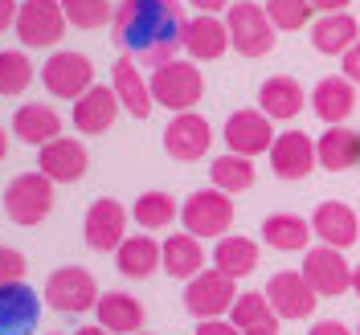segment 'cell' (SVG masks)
I'll return each mask as SVG.
<instances>
[{
  "instance_id": "cell-25",
  "label": "cell",
  "mask_w": 360,
  "mask_h": 335,
  "mask_svg": "<svg viewBox=\"0 0 360 335\" xmlns=\"http://www.w3.org/2000/svg\"><path fill=\"white\" fill-rule=\"evenodd\" d=\"M94 311H98V323H103L111 335H135V331H143V303H139V298H131L127 291L98 294Z\"/></svg>"
},
{
  "instance_id": "cell-5",
  "label": "cell",
  "mask_w": 360,
  "mask_h": 335,
  "mask_svg": "<svg viewBox=\"0 0 360 335\" xmlns=\"http://www.w3.org/2000/svg\"><path fill=\"white\" fill-rule=\"evenodd\" d=\"M233 303H238V278H229L217 266L201 270L184 287V307H188V315H197V319H221V315L233 311Z\"/></svg>"
},
{
  "instance_id": "cell-17",
  "label": "cell",
  "mask_w": 360,
  "mask_h": 335,
  "mask_svg": "<svg viewBox=\"0 0 360 335\" xmlns=\"http://www.w3.org/2000/svg\"><path fill=\"white\" fill-rule=\"evenodd\" d=\"M213 143V127L209 119H201L197 111H180L168 127H164V152L172 159H201Z\"/></svg>"
},
{
  "instance_id": "cell-46",
  "label": "cell",
  "mask_w": 360,
  "mask_h": 335,
  "mask_svg": "<svg viewBox=\"0 0 360 335\" xmlns=\"http://www.w3.org/2000/svg\"><path fill=\"white\" fill-rule=\"evenodd\" d=\"M352 294L360 298V266H352Z\"/></svg>"
},
{
  "instance_id": "cell-7",
  "label": "cell",
  "mask_w": 360,
  "mask_h": 335,
  "mask_svg": "<svg viewBox=\"0 0 360 335\" xmlns=\"http://www.w3.org/2000/svg\"><path fill=\"white\" fill-rule=\"evenodd\" d=\"M66 8L62 0H21V13H17V37L29 49H45V45H58L66 37Z\"/></svg>"
},
{
  "instance_id": "cell-16",
  "label": "cell",
  "mask_w": 360,
  "mask_h": 335,
  "mask_svg": "<svg viewBox=\"0 0 360 335\" xmlns=\"http://www.w3.org/2000/svg\"><path fill=\"white\" fill-rule=\"evenodd\" d=\"M86 164H90L86 147L78 139H70V135H58L45 147H37V168L53 184H78V180L86 176Z\"/></svg>"
},
{
  "instance_id": "cell-8",
  "label": "cell",
  "mask_w": 360,
  "mask_h": 335,
  "mask_svg": "<svg viewBox=\"0 0 360 335\" xmlns=\"http://www.w3.org/2000/svg\"><path fill=\"white\" fill-rule=\"evenodd\" d=\"M45 303L62 315L90 311V307L98 303V282H94V274L82 270V266H62V270H53L49 282H45Z\"/></svg>"
},
{
  "instance_id": "cell-22",
  "label": "cell",
  "mask_w": 360,
  "mask_h": 335,
  "mask_svg": "<svg viewBox=\"0 0 360 335\" xmlns=\"http://www.w3.org/2000/svg\"><path fill=\"white\" fill-rule=\"evenodd\" d=\"M119 114V98L111 86H90L78 103H74V127L82 135H107Z\"/></svg>"
},
{
  "instance_id": "cell-42",
  "label": "cell",
  "mask_w": 360,
  "mask_h": 335,
  "mask_svg": "<svg viewBox=\"0 0 360 335\" xmlns=\"http://www.w3.org/2000/svg\"><path fill=\"white\" fill-rule=\"evenodd\" d=\"M311 335H352V331H348L340 319H323V323H315L311 327Z\"/></svg>"
},
{
  "instance_id": "cell-51",
  "label": "cell",
  "mask_w": 360,
  "mask_h": 335,
  "mask_svg": "<svg viewBox=\"0 0 360 335\" xmlns=\"http://www.w3.org/2000/svg\"><path fill=\"white\" fill-rule=\"evenodd\" d=\"M356 335H360V327H356Z\"/></svg>"
},
{
  "instance_id": "cell-32",
  "label": "cell",
  "mask_w": 360,
  "mask_h": 335,
  "mask_svg": "<svg viewBox=\"0 0 360 335\" xmlns=\"http://www.w3.org/2000/svg\"><path fill=\"white\" fill-rule=\"evenodd\" d=\"M229 323L238 331H278V311L270 307L266 291H246L238 294V303L229 311Z\"/></svg>"
},
{
  "instance_id": "cell-29",
  "label": "cell",
  "mask_w": 360,
  "mask_h": 335,
  "mask_svg": "<svg viewBox=\"0 0 360 335\" xmlns=\"http://www.w3.org/2000/svg\"><path fill=\"white\" fill-rule=\"evenodd\" d=\"M164 274L168 278H197L205 270V249H201V237H193V233H172L168 242H164Z\"/></svg>"
},
{
  "instance_id": "cell-3",
  "label": "cell",
  "mask_w": 360,
  "mask_h": 335,
  "mask_svg": "<svg viewBox=\"0 0 360 335\" xmlns=\"http://www.w3.org/2000/svg\"><path fill=\"white\" fill-rule=\"evenodd\" d=\"M225 29H229V45L242 58H266L274 49V21H270L266 4H229L225 8Z\"/></svg>"
},
{
  "instance_id": "cell-37",
  "label": "cell",
  "mask_w": 360,
  "mask_h": 335,
  "mask_svg": "<svg viewBox=\"0 0 360 335\" xmlns=\"http://www.w3.org/2000/svg\"><path fill=\"white\" fill-rule=\"evenodd\" d=\"M266 13H270V21H274V29L295 33V29H307L315 4L311 0H266Z\"/></svg>"
},
{
  "instance_id": "cell-1",
  "label": "cell",
  "mask_w": 360,
  "mask_h": 335,
  "mask_svg": "<svg viewBox=\"0 0 360 335\" xmlns=\"http://www.w3.org/2000/svg\"><path fill=\"white\" fill-rule=\"evenodd\" d=\"M184 25L188 17L176 0H119L111 29L127 58L164 66L184 49Z\"/></svg>"
},
{
  "instance_id": "cell-28",
  "label": "cell",
  "mask_w": 360,
  "mask_h": 335,
  "mask_svg": "<svg viewBox=\"0 0 360 335\" xmlns=\"http://www.w3.org/2000/svg\"><path fill=\"white\" fill-rule=\"evenodd\" d=\"M115 262H119V274H127V278H152L156 270H164V249L148 233H131L115 249Z\"/></svg>"
},
{
  "instance_id": "cell-44",
  "label": "cell",
  "mask_w": 360,
  "mask_h": 335,
  "mask_svg": "<svg viewBox=\"0 0 360 335\" xmlns=\"http://www.w3.org/2000/svg\"><path fill=\"white\" fill-rule=\"evenodd\" d=\"M311 4L319 8V13H344V8H348L352 0H311Z\"/></svg>"
},
{
  "instance_id": "cell-21",
  "label": "cell",
  "mask_w": 360,
  "mask_h": 335,
  "mask_svg": "<svg viewBox=\"0 0 360 335\" xmlns=\"http://www.w3.org/2000/svg\"><path fill=\"white\" fill-rule=\"evenodd\" d=\"M356 41H360V25L348 8L344 13H323L319 21H311V45L328 58H344Z\"/></svg>"
},
{
  "instance_id": "cell-15",
  "label": "cell",
  "mask_w": 360,
  "mask_h": 335,
  "mask_svg": "<svg viewBox=\"0 0 360 335\" xmlns=\"http://www.w3.org/2000/svg\"><path fill=\"white\" fill-rule=\"evenodd\" d=\"M315 164H319V152L307 131H283L270 147V168L278 180H307Z\"/></svg>"
},
{
  "instance_id": "cell-10",
  "label": "cell",
  "mask_w": 360,
  "mask_h": 335,
  "mask_svg": "<svg viewBox=\"0 0 360 335\" xmlns=\"http://www.w3.org/2000/svg\"><path fill=\"white\" fill-rule=\"evenodd\" d=\"M303 278L315 287V294L336 298V294L352 291V262L336 246H315L303 258Z\"/></svg>"
},
{
  "instance_id": "cell-14",
  "label": "cell",
  "mask_w": 360,
  "mask_h": 335,
  "mask_svg": "<svg viewBox=\"0 0 360 335\" xmlns=\"http://www.w3.org/2000/svg\"><path fill=\"white\" fill-rule=\"evenodd\" d=\"M82 233H86V246L98 249V254H111L127 242V209L111 197L94 201L86 209V221H82Z\"/></svg>"
},
{
  "instance_id": "cell-11",
  "label": "cell",
  "mask_w": 360,
  "mask_h": 335,
  "mask_svg": "<svg viewBox=\"0 0 360 335\" xmlns=\"http://www.w3.org/2000/svg\"><path fill=\"white\" fill-rule=\"evenodd\" d=\"M274 119L262 111H233L229 119H225V131L221 139L229 143V152H238V156H262L266 152L270 156V147H274V127H270Z\"/></svg>"
},
{
  "instance_id": "cell-31",
  "label": "cell",
  "mask_w": 360,
  "mask_h": 335,
  "mask_svg": "<svg viewBox=\"0 0 360 335\" xmlns=\"http://www.w3.org/2000/svg\"><path fill=\"white\" fill-rule=\"evenodd\" d=\"M213 266L225 270L229 278H246V274L258 270V246L250 237H242V233H225L213 246Z\"/></svg>"
},
{
  "instance_id": "cell-39",
  "label": "cell",
  "mask_w": 360,
  "mask_h": 335,
  "mask_svg": "<svg viewBox=\"0 0 360 335\" xmlns=\"http://www.w3.org/2000/svg\"><path fill=\"white\" fill-rule=\"evenodd\" d=\"M197 335H242L229 319H201V327H197Z\"/></svg>"
},
{
  "instance_id": "cell-23",
  "label": "cell",
  "mask_w": 360,
  "mask_h": 335,
  "mask_svg": "<svg viewBox=\"0 0 360 335\" xmlns=\"http://www.w3.org/2000/svg\"><path fill=\"white\" fill-rule=\"evenodd\" d=\"M303 107H307V94H303V86H299L295 78H287V74H274V78H266V82L258 86V111L270 114V119H278V123L295 119Z\"/></svg>"
},
{
  "instance_id": "cell-34",
  "label": "cell",
  "mask_w": 360,
  "mask_h": 335,
  "mask_svg": "<svg viewBox=\"0 0 360 335\" xmlns=\"http://www.w3.org/2000/svg\"><path fill=\"white\" fill-rule=\"evenodd\" d=\"M131 217L139 221V229H168V225L176 221V197H168V192H143L139 201H135Z\"/></svg>"
},
{
  "instance_id": "cell-4",
  "label": "cell",
  "mask_w": 360,
  "mask_h": 335,
  "mask_svg": "<svg viewBox=\"0 0 360 335\" xmlns=\"http://www.w3.org/2000/svg\"><path fill=\"white\" fill-rule=\"evenodd\" d=\"M180 221H184V233H193L201 242L205 237H225L233 225V201L221 188H197L180 209Z\"/></svg>"
},
{
  "instance_id": "cell-48",
  "label": "cell",
  "mask_w": 360,
  "mask_h": 335,
  "mask_svg": "<svg viewBox=\"0 0 360 335\" xmlns=\"http://www.w3.org/2000/svg\"><path fill=\"white\" fill-rule=\"evenodd\" d=\"M242 335H278V331H242Z\"/></svg>"
},
{
  "instance_id": "cell-47",
  "label": "cell",
  "mask_w": 360,
  "mask_h": 335,
  "mask_svg": "<svg viewBox=\"0 0 360 335\" xmlns=\"http://www.w3.org/2000/svg\"><path fill=\"white\" fill-rule=\"evenodd\" d=\"M8 156V135H4V127H0V159Z\"/></svg>"
},
{
  "instance_id": "cell-20",
  "label": "cell",
  "mask_w": 360,
  "mask_h": 335,
  "mask_svg": "<svg viewBox=\"0 0 360 335\" xmlns=\"http://www.w3.org/2000/svg\"><path fill=\"white\" fill-rule=\"evenodd\" d=\"M225 49H229V29L213 13H197L184 25V53L193 62H217Z\"/></svg>"
},
{
  "instance_id": "cell-9",
  "label": "cell",
  "mask_w": 360,
  "mask_h": 335,
  "mask_svg": "<svg viewBox=\"0 0 360 335\" xmlns=\"http://www.w3.org/2000/svg\"><path fill=\"white\" fill-rule=\"evenodd\" d=\"M41 82L53 98H82L94 86V66H90L86 53H74V49H58L41 70Z\"/></svg>"
},
{
  "instance_id": "cell-50",
  "label": "cell",
  "mask_w": 360,
  "mask_h": 335,
  "mask_svg": "<svg viewBox=\"0 0 360 335\" xmlns=\"http://www.w3.org/2000/svg\"><path fill=\"white\" fill-rule=\"evenodd\" d=\"M135 335H148V331H135Z\"/></svg>"
},
{
  "instance_id": "cell-35",
  "label": "cell",
  "mask_w": 360,
  "mask_h": 335,
  "mask_svg": "<svg viewBox=\"0 0 360 335\" xmlns=\"http://www.w3.org/2000/svg\"><path fill=\"white\" fill-rule=\"evenodd\" d=\"M33 82V62L17 49H0V98H17Z\"/></svg>"
},
{
  "instance_id": "cell-40",
  "label": "cell",
  "mask_w": 360,
  "mask_h": 335,
  "mask_svg": "<svg viewBox=\"0 0 360 335\" xmlns=\"http://www.w3.org/2000/svg\"><path fill=\"white\" fill-rule=\"evenodd\" d=\"M344 78H348V82H356V86H360V41L352 45L348 53H344Z\"/></svg>"
},
{
  "instance_id": "cell-49",
  "label": "cell",
  "mask_w": 360,
  "mask_h": 335,
  "mask_svg": "<svg viewBox=\"0 0 360 335\" xmlns=\"http://www.w3.org/2000/svg\"><path fill=\"white\" fill-rule=\"evenodd\" d=\"M45 335H62V331H45Z\"/></svg>"
},
{
  "instance_id": "cell-43",
  "label": "cell",
  "mask_w": 360,
  "mask_h": 335,
  "mask_svg": "<svg viewBox=\"0 0 360 335\" xmlns=\"http://www.w3.org/2000/svg\"><path fill=\"white\" fill-rule=\"evenodd\" d=\"M188 4H193L197 13H213V17H217L221 8H229V0H188Z\"/></svg>"
},
{
  "instance_id": "cell-18",
  "label": "cell",
  "mask_w": 360,
  "mask_h": 335,
  "mask_svg": "<svg viewBox=\"0 0 360 335\" xmlns=\"http://www.w3.org/2000/svg\"><path fill=\"white\" fill-rule=\"evenodd\" d=\"M111 90L115 98H119V107L135 119H148L152 107H156V98H152V86H148V78H143V70L135 66V58H119L111 70Z\"/></svg>"
},
{
  "instance_id": "cell-24",
  "label": "cell",
  "mask_w": 360,
  "mask_h": 335,
  "mask_svg": "<svg viewBox=\"0 0 360 335\" xmlns=\"http://www.w3.org/2000/svg\"><path fill=\"white\" fill-rule=\"evenodd\" d=\"M315 152H319V168H328V172L360 168V131L336 123V127H328L315 139Z\"/></svg>"
},
{
  "instance_id": "cell-27",
  "label": "cell",
  "mask_w": 360,
  "mask_h": 335,
  "mask_svg": "<svg viewBox=\"0 0 360 335\" xmlns=\"http://www.w3.org/2000/svg\"><path fill=\"white\" fill-rule=\"evenodd\" d=\"M13 131L21 143H33V147H45L49 139L62 135V114L53 111L49 103H25L21 111L13 114Z\"/></svg>"
},
{
  "instance_id": "cell-13",
  "label": "cell",
  "mask_w": 360,
  "mask_h": 335,
  "mask_svg": "<svg viewBox=\"0 0 360 335\" xmlns=\"http://www.w3.org/2000/svg\"><path fill=\"white\" fill-rule=\"evenodd\" d=\"M266 298H270V307L278 311V319H307L315 311V303H319V294L303 278V270H278V274H270Z\"/></svg>"
},
{
  "instance_id": "cell-6",
  "label": "cell",
  "mask_w": 360,
  "mask_h": 335,
  "mask_svg": "<svg viewBox=\"0 0 360 335\" xmlns=\"http://www.w3.org/2000/svg\"><path fill=\"white\" fill-rule=\"evenodd\" d=\"M53 209V180L45 172H25L4 188V213L17 225H41Z\"/></svg>"
},
{
  "instance_id": "cell-30",
  "label": "cell",
  "mask_w": 360,
  "mask_h": 335,
  "mask_svg": "<svg viewBox=\"0 0 360 335\" xmlns=\"http://www.w3.org/2000/svg\"><path fill=\"white\" fill-rule=\"evenodd\" d=\"M262 237H266V246L283 249V254H299V249H307L315 233H311V221L299 217V213H270L262 221Z\"/></svg>"
},
{
  "instance_id": "cell-36",
  "label": "cell",
  "mask_w": 360,
  "mask_h": 335,
  "mask_svg": "<svg viewBox=\"0 0 360 335\" xmlns=\"http://www.w3.org/2000/svg\"><path fill=\"white\" fill-rule=\"evenodd\" d=\"M62 8L74 29H103L107 21H115L111 0H62Z\"/></svg>"
},
{
  "instance_id": "cell-41",
  "label": "cell",
  "mask_w": 360,
  "mask_h": 335,
  "mask_svg": "<svg viewBox=\"0 0 360 335\" xmlns=\"http://www.w3.org/2000/svg\"><path fill=\"white\" fill-rule=\"evenodd\" d=\"M17 13H21L17 0H0V33H4L8 25H17Z\"/></svg>"
},
{
  "instance_id": "cell-33",
  "label": "cell",
  "mask_w": 360,
  "mask_h": 335,
  "mask_svg": "<svg viewBox=\"0 0 360 335\" xmlns=\"http://www.w3.org/2000/svg\"><path fill=\"white\" fill-rule=\"evenodd\" d=\"M209 176H213V188H221V192H246V188H254V180H258V172H254V159L250 156H238V152H229V156H217L213 164H209Z\"/></svg>"
},
{
  "instance_id": "cell-2",
  "label": "cell",
  "mask_w": 360,
  "mask_h": 335,
  "mask_svg": "<svg viewBox=\"0 0 360 335\" xmlns=\"http://www.w3.org/2000/svg\"><path fill=\"white\" fill-rule=\"evenodd\" d=\"M148 86H152L156 107H168L172 114H180V111H193V107L201 103L205 78H201V70L193 66V62H180V58H172V62H164V66L152 70Z\"/></svg>"
},
{
  "instance_id": "cell-19",
  "label": "cell",
  "mask_w": 360,
  "mask_h": 335,
  "mask_svg": "<svg viewBox=\"0 0 360 335\" xmlns=\"http://www.w3.org/2000/svg\"><path fill=\"white\" fill-rule=\"evenodd\" d=\"M311 233L323 242V246H336V249H348L360 242V217L340 201H323L315 204L311 213Z\"/></svg>"
},
{
  "instance_id": "cell-26",
  "label": "cell",
  "mask_w": 360,
  "mask_h": 335,
  "mask_svg": "<svg viewBox=\"0 0 360 335\" xmlns=\"http://www.w3.org/2000/svg\"><path fill=\"white\" fill-rule=\"evenodd\" d=\"M356 82H348V78H323V82H315L311 90V111L323 119V123H344L348 114L356 111Z\"/></svg>"
},
{
  "instance_id": "cell-12",
  "label": "cell",
  "mask_w": 360,
  "mask_h": 335,
  "mask_svg": "<svg viewBox=\"0 0 360 335\" xmlns=\"http://www.w3.org/2000/svg\"><path fill=\"white\" fill-rule=\"evenodd\" d=\"M41 323V294L29 282L0 287V335H33Z\"/></svg>"
},
{
  "instance_id": "cell-45",
  "label": "cell",
  "mask_w": 360,
  "mask_h": 335,
  "mask_svg": "<svg viewBox=\"0 0 360 335\" xmlns=\"http://www.w3.org/2000/svg\"><path fill=\"white\" fill-rule=\"evenodd\" d=\"M78 335H111L103 323H94V327H78Z\"/></svg>"
},
{
  "instance_id": "cell-38",
  "label": "cell",
  "mask_w": 360,
  "mask_h": 335,
  "mask_svg": "<svg viewBox=\"0 0 360 335\" xmlns=\"http://www.w3.org/2000/svg\"><path fill=\"white\" fill-rule=\"evenodd\" d=\"M25 274H29L25 254H17L13 246H0V287L4 282H25Z\"/></svg>"
}]
</instances>
